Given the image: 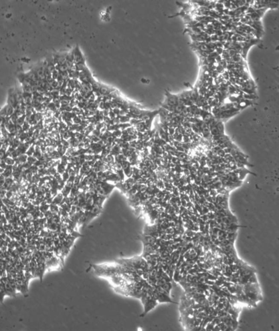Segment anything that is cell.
Here are the masks:
<instances>
[{
  "label": "cell",
  "instance_id": "cell-4",
  "mask_svg": "<svg viewBox=\"0 0 279 331\" xmlns=\"http://www.w3.org/2000/svg\"><path fill=\"white\" fill-rule=\"evenodd\" d=\"M73 62L76 64H85V58L82 53L79 47H76L73 53Z\"/></svg>",
  "mask_w": 279,
  "mask_h": 331
},
{
  "label": "cell",
  "instance_id": "cell-8",
  "mask_svg": "<svg viewBox=\"0 0 279 331\" xmlns=\"http://www.w3.org/2000/svg\"><path fill=\"white\" fill-rule=\"evenodd\" d=\"M13 172V166H7L6 168L4 169L3 173L1 175L4 176L5 178H8L12 175Z\"/></svg>",
  "mask_w": 279,
  "mask_h": 331
},
{
  "label": "cell",
  "instance_id": "cell-5",
  "mask_svg": "<svg viewBox=\"0 0 279 331\" xmlns=\"http://www.w3.org/2000/svg\"><path fill=\"white\" fill-rule=\"evenodd\" d=\"M140 240L142 241L143 244H155L157 242V238L152 236L151 235H141L139 238Z\"/></svg>",
  "mask_w": 279,
  "mask_h": 331
},
{
  "label": "cell",
  "instance_id": "cell-2",
  "mask_svg": "<svg viewBox=\"0 0 279 331\" xmlns=\"http://www.w3.org/2000/svg\"><path fill=\"white\" fill-rule=\"evenodd\" d=\"M165 102L162 105L173 107L180 104L179 95L173 94L167 90H165Z\"/></svg>",
  "mask_w": 279,
  "mask_h": 331
},
{
  "label": "cell",
  "instance_id": "cell-9",
  "mask_svg": "<svg viewBox=\"0 0 279 331\" xmlns=\"http://www.w3.org/2000/svg\"><path fill=\"white\" fill-rule=\"evenodd\" d=\"M100 93H101L102 95H106L108 94L109 93H110L111 92V90L110 88H109V87L104 86V85H102L99 87Z\"/></svg>",
  "mask_w": 279,
  "mask_h": 331
},
{
  "label": "cell",
  "instance_id": "cell-3",
  "mask_svg": "<svg viewBox=\"0 0 279 331\" xmlns=\"http://www.w3.org/2000/svg\"><path fill=\"white\" fill-rule=\"evenodd\" d=\"M158 304V302H157V301L153 299L152 297L148 295L145 302L143 304L144 307V311L142 312V314H141L140 316L143 317L144 316L146 315L148 312L152 310H153L155 307L157 306Z\"/></svg>",
  "mask_w": 279,
  "mask_h": 331
},
{
  "label": "cell",
  "instance_id": "cell-12",
  "mask_svg": "<svg viewBox=\"0 0 279 331\" xmlns=\"http://www.w3.org/2000/svg\"><path fill=\"white\" fill-rule=\"evenodd\" d=\"M4 161H5V164L7 166H13L16 163L15 159L11 158V157H9V156H7V157L5 158Z\"/></svg>",
  "mask_w": 279,
  "mask_h": 331
},
{
  "label": "cell",
  "instance_id": "cell-6",
  "mask_svg": "<svg viewBox=\"0 0 279 331\" xmlns=\"http://www.w3.org/2000/svg\"><path fill=\"white\" fill-rule=\"evenodd\" d=\"M157 302L159 303H164V302H171V303H176L174 302L171 300L170 297L169 295H165V294L159 293L158 297L157 298Z\"/></svg>",
  "mask_w": 279,
  "mask_h": 331
},
{
  "label": "cell",
  "instance_id": "cell-1",
  "mask_svg": "<svg viewBox=\"0 0 279 331\" xmlns=\"http://www.w3.org/2000/svg\"><path fill=\"white\" fill-rule=\"evenodd\" d=\"M90 267L92 269L93 273L96 275L105 279H108L118 273H130L127 268L116 262L91 264Z\"/></svg>",
  "mask_w": 279,
  "mask_h": 331
},
{
  "label": "cell",
  "instance_id": "cell-10",
  "mask_svg": "<svg viewBox=\"0 0 279 331\" xmlns=\"http://www.w3.org/2000/svg\"><path fill=\"white\" fill-rule=\"evenodd\" d=\"M161 287L164 289L165 291L168 292V294H170L171 290L172 287V284H171V283L170 282H168L165 283V284H164Z\"/></svg>",
  "mask_w": 279,
  "mask_h": 331
},
{
  "label": "cell",
  "instance_id": "cell-7",
  "mask_svg": "<svg viewBox=\"0 0 279 331\" xmlns=\"http://www.w3.org/2000/svg\"><path fill=\"white\" fill-rule=\"evenodd\" d=\"M27 158H28V156L26 154H23L22 155H19L17 158H15L16 162L19 165H22L25 164L26 162H27Z\"/></svg>",
  "mask_w": 279,
  "mask_h": 331
},
{
  "label": "cell",
  "instance_id": "cell-13",
  "mask_svg": "<svg viewBox=\"0 0 279 331\" xmlns=\"http://www.w3.org/2000/svg\"><path fill=\"white\" fill-rule=\"evenodd\" d=\"M4 182H5V178L2 175H0V187H3Z\"/></svg>",
  "mask_w": 279,
  "mask_h": 331
},
{
  "label": "cell",
  "instance_id": "cell-11",
  "mask_svg": "<svg viewBox=\"0 0 279 331\" xmlns=\"http://www.w3.org/2000/svg\"><path fill=\"white\" fill-rule=\"evenodd\" d=\"M35 146L36 145H35L34 143H33L32 144H31V146L28 148L26 152L25 153V154L27 155L28 156H32L33 154H34V151H35Z\"/></svg>",
  "mask_w": 279,
  "mask_h": 331
}]
</instances>
